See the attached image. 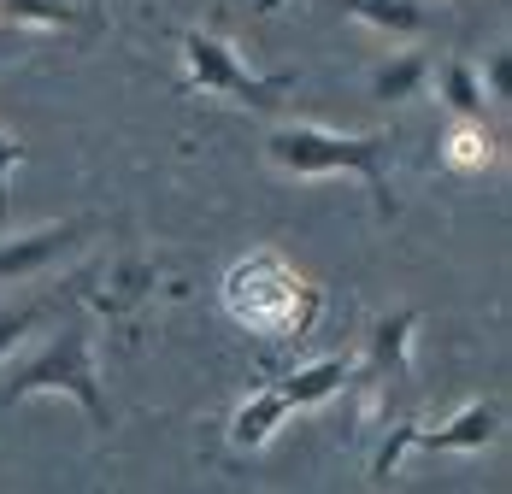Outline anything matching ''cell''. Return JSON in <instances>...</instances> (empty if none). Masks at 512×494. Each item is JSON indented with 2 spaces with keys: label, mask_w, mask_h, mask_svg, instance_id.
Instances as JSON below:
<instances>
[{
  "label": "cell",
  "mask_w": 512,
  "mask_h": 494,
  "mask_svg": "<svg viewBox=\"0 0 512 494\" xmlns=\"http://www.w3.org/2000/svg\"><path fill=\"white\" fill-rule=\"evenodd\" d=\"M265 159L283 171V177H359L365 195L377 206V218H395L401 200L389 183V136L383 130H324V124H271L265 136Z\"/></svg>",
  "instance_id": "obj_1"
},
{
  "label": "cell",
  "mask_w": 512,
  "mask_h": 494,
  "mask_svg": "<svg viewBox=\"0 0 512 494\" xmlns=\"http://www.w3.org/2000/svg\"><path fill=\"white\" fill-rule=\"evenodd\" d=\"M495 436H501V406L495 400H471L442 430H412V447H424V453H483Z\"/></svg>",
  "instance_id": "obj_5"
},
{
  "label": "cell",
  "mask_w": 512,
  "mask_h": 494,
  "mask_svg": "<svg viewBox=\"0 0 512 494\" xmlns=\"http://www.w3.org/2000/svg\"><path fill=\"white\" fill-rule=\"evenodd\" d=\"M412 430H418V424H395V430H389V442L377 447V459H371V483H389V477L401 471V459H407V447H412Z\"/></svg>",
  "instance_id": "obj_15"
},
{
  "label": "cell",
  "mask_w": 512,
  "mask_h": 494,
  "mask_svg": "<svg viewBox=\"0 0 512 494\" xmlns=\"http://www.w3.org/2000/svg\"><path fill=\"white\" fill-rule=\"evenodd\" d=\"M430 83V59L424 53H389L377 71H371V95L383 100V106H401V100H412L418 89Z\"/></svg>",
  "instance_id": "obj_10"
},
{
  "label": "cell",
  "mask_w": 512,
  "mask_h": 494,
  "mask_svg": "<svg viewBox=\"0 0 512 494\" xmlns=\"http://www.w3.org/2000/svg\"><path fill=\"white\" fill-rule=\"evenodd\" d=\"M24 159H30V148H24L18 136H6V130H0V224H6V177H12Z\"/></svg>",
  "instance_id": "obj_17"
},
{
  "label": "cell",
  "mask_w": 512,
  "mask_h": 494,
  "mask_svg": "<svg viewBox=\"0 0 512 494\" xmlns=\"http://www.w3.org/2000/svg\"><path fill=\"white\" fill-rule=\"evenodd\" d=\"M436 95H442V106H448L454 118H483V112H489L483 83H477V65H465V59H448V65H442Z\"/></svg>",
  "instance_id": "obj_11"
},
{
  "label": "cell",
  "mask_w": 512,
  "mask_h": 494,
  "mask_svg": "<svg viewBox=\"0 0 512 494\" xmlns=\"http://www.w3.org/2000/svg\"><path fill=\"white\" fill-rule=\"evenodd\" d=\"M477 83H483V100H489V106L512 100V48L483 53V65H477Z\"/></svg>",
  "instance_id": "obj_14"
},
{
  "label": "cell",
  "mask_w": 512,
  "mask_h": 494,
  "mask_svg": "<svg viewBox=\"0 0 512 494\" xmlns=\"http://www.w3.org/2000/svg\"><path fill=\"white\" fill-rule=\"evenodd\" d=\"M348 12H354L365 30L389 36V42H412V36L430 30V12L418 0H348Z\"/></svg>",
  "instance_id": "obj_8"
},
{
  "label": "cell",
  "mask_w": 512,
  "mask_h": 494,
  "mask_svg": "<svg viewBox=\"0 0 512 494\" xmlns=\"http://www.w3.org/2000/svg\"><path fill=\"white\" fill-rule=\"evenodd\" d=\"M0 18L24 30H71L83 24V6L77 0H0Z\"/></svg>",
  "instance_id": "obj_12"
},
{
  "label": "cell",
  "mask_w": 512,
  "mask_h": 494,
  "mask_svg": "<svg viewBox=\"0 0 512 494\" xmlns=\"http://www.w3.org/2000/svg\"><path fill=\"white\" fill-rule=\"evenodd\" d=\"M448 165H460V171H483V165H495V136L483 130V118H460L454 130H448V153H442Z\"/></svg>",
  "instance_id": "obj_13"
},
{
  "label": "cell",
  "mask_w": 512,
  "mask_h": 494,
  "mask_svg": "<svg viewBox=\"0 0 512 494\" xmlns=\"http://www.w3.org/2000/svg\"><path fill=\"white\" fill-rule=\"evenodd\" d=\"M177 53H183V83L195 95L230 100V106H277V100L295 89V71L259 77V71H248V59L230 48L224 36H212V30H183L177 36Z\"/></svg>",
  "instance_id": "obj_3"
},
{
  "label": "cell",
  "mask_w": 512,
  "mask_h": 494,
  "mask_svg": "<svg viewBox=\"0 0 512 494\" xmlns=\"http://www.w3.org/2000/svg\"><path fill=\"white\" fill-rule=\"evenodd\" d=\"M283 424H289V400L277 395V389H259V395H248L236 412H230V447L259 453V447L271 442Z\"/></svg>",
  "instance_id": "obj_7"
},
{
  "label": "cell",
  "mask_w": 512,
  "mask_h": 494,
  "mask_svg": "<svg viewBox=\"0 0 512 494\" xmlns=\"http://www.w3.org/2000/svg\"><path fill=\"white\" fill-rule=\"evenodd\" d=\"M348 377H354V359L348 353H330V359H312L301 371H289L277 395L289 400V412H312V406H324L330 395H342Z\"/></svg>",
  "instance_id": "obj_6"
},
{
  "label": "cell",
  "mask_w": 512,
  "mask_h": 494,
  "mask_svg": "<svg viewBox=\"0 0 512 494\" xmlns=\"http://www.w3.org/2000/svg\"><path fill=\"white\" fill-rule=\"evenodd\" d=\"M36 395L77 400L83 418H89L95 430L112 424V406H106V389H101V365H95L89 324H65V330H53L48 347H42L36 359H24V365L6 377V389H0V400H36Z\"/></svg>",
  "instance_id": "obj_2"
},
{
  "label": "cell",
  "mask_w": 512,
  "mask_h": 494,
  "mask_svg": "<svg viewBox=\"0 0 512 494\" xmlns=\"http://www.w3.org/2000/svg\"><path fill=\"white\" fill-rule=\"evenodd\" d=\"M412 330H418V312H412V306L377 318V330H371V371H377V377H401V371H407Z\"/></svg>",
  "instance_id": "obj_9"
},
{
  "label": "cell",
  "mask_w": 512,
  "mask_h": 494,
  "mask_svg": "<svg viewBox=\"0 0 512 494\" xmlns=\"http://www.w3.org/2000/svg\"><path fill=\"white\" fill-rule=\"evenodd\" d=\"M36 330V306H18V312H0V359L12 353V347L24 342Z\"/></svg>",
  "instance_id": "obj_16"
},
{
  "label": "cell",
  "mask_w": 512,
  "mask_h": 494,
  "mask_svg": "<svg viewBox=\"0 0 512 494\" xmlns=\"http://www.w3.org/2000/svg\"><path fill=\"white\" fill-rule=\"evenodd\" d=\"M77 236H83V224H36L24 236H0V283L42 277L53 259H65V247Z\"/></svg>",
  "instance_id": "obj_4"
}]
</instances>
